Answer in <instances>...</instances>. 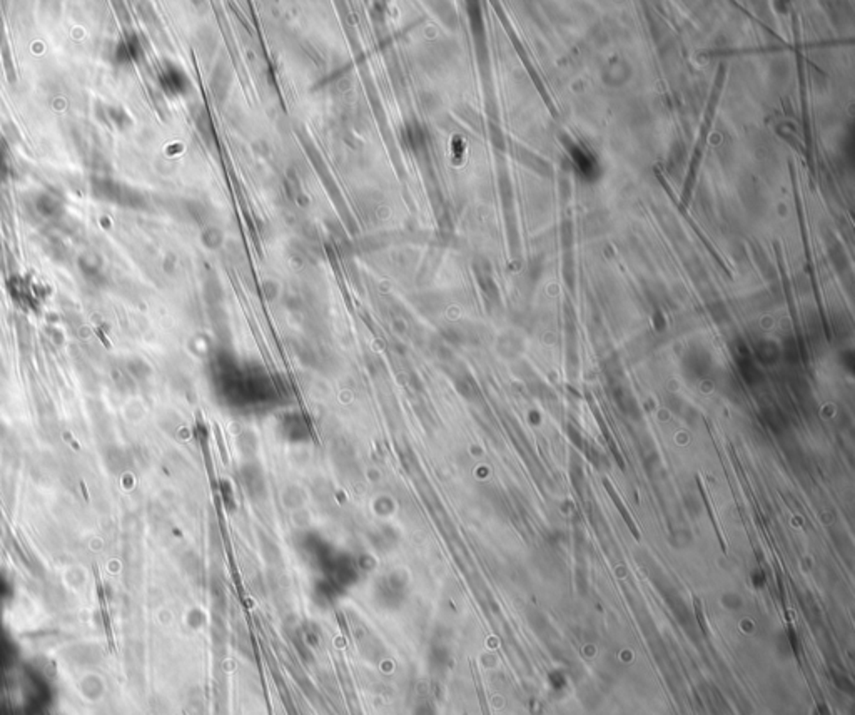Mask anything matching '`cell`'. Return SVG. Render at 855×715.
Wrapping results in <instances>:
<instances>
[{"label":"cell","mask_w":855,"mask_h":715,"mask_svg":"<svg viewBox=\"0 0 855 715\" xmlns=\"http://www.w3.org/2000/svg\"><path fill=\"white\" fill-rule=\"evenodd\" d=\"M92 191L96 197L104 201L116 202L121 206H135V194L127 186L116 183L112 179H94L92 181Z\"/></svg>","instance_id":"obj_1"},{"label":"cell","mask_w":855,"mask_h":715,"mask_svg":"<svg viewBox=\"0 0 855 715\" xmlns=\"http://www.w3.org/2000/svg\"><path fill=\"white\" fill-rule=\"evenodd\" d=\"M36 204L39 213L45 216V218H59V216L63 213L62 202L59 201L56 196H52V194H42V196L37 199Z\"/></svg>","instance_id":"obj_2"},{"label":"cell","mask_w":855,"mask_h":715,"mask_svg":"<svg viewBox=\"0 0 855 715\" xmlns=\"http://www.w3.org/2000/svg\"><path fill=\"white\" fill-rule=\"evenodd\" d=\"M139 54V44L137 39L135 37H127L119 44V47L116 50V57L119 62H129V61H135L137 59Z\"/></svg>","instance_id":"obj_3"},{"label":"cell","mask_w":855,"mask_h":715,"mask_svg":"<svg viewBox=\"0 0 855 715\" xmlns=\"http://www.w3.org/2000/svg\"><path fill=\"white\" fill-rule=\"evenodd\" d=\"M107 114H109V119H111L119 129H124L126 126L130 124V119L127 117V114L119 107H107Z\"/></svg>","instance_id":"obj_4"},{"label":"cell","mask_w":855,"mask_h":715,"mask_svg":"<svg viewBox=\"0 0 855 715\" xmlns=\"http://www.w3.org/2000/svg\"><path fill=\"white\" fill-rule=\"evenodd\" d=\"M7 163H6V156H3V151L0 149V181H3L7 177Z\"/></svg>","instance_id":"obj_5"}]
</instances>
